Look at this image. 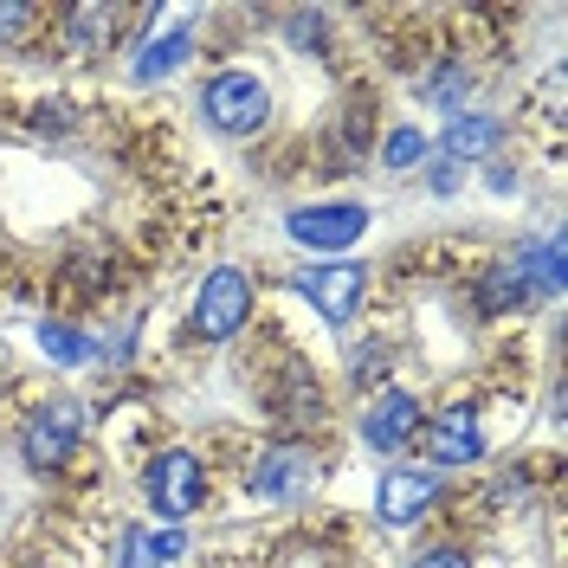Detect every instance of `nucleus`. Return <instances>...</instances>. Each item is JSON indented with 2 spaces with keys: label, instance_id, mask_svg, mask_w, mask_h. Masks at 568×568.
Listing matches in <instances>:
<instances>
[{
  "label": "nucleus",
  "instance_id": "nucleus-6",
  "mask_svg": "<svg viewBox=\"0 0 568 568\" xmlns=\"http://www.w3.org/2000/svg\"><path fill=\"white\" fill-rule=\"evenodd\" d=\"M291 291H297L323 323H349L355 311H362V297H368V272L349 265V258H336V265H304V272L291 278Z\"/></svg>",
  "mask_w": 568,
  "mask_h": 568
},
{
  "label": "nucleus",
  "instance_id": "nucleus-9",
  "mask_svg": "<svg viewBox=\"0 0 568 568\" xmlns=\"http://www.w3.org/2000/svg\"><path fill=\"white\" fill-rule=\"evenodd\" d=\"M414 433H420V400L407 388H382L362 407V439H368V453H400Z\"/></svg>",
  "mask_w": 568,
  "mask_h": 568
},
{
  "label": "nucleus",
  "instance_id": "nucleus-20",
  "mask_svg": "<svg viewBox=\"0 0 568 568\" xmlns=\"http://www.w3.org/2000/svg\"><path fill=\"white\" fill-rule=\"evenodd\" d=\"M142 542H149V556H155V562H162V568L175 562L181 549H187V542H181V530H155V536L142 530Z\"/></svg>",
  "mask_w": 568,
  "mask_h": 568
},
{
  "label": "nucleus",
  "instance_id": "nucleus-15",
  "mask_svg": "<svg viewBox=\"0 0 568 568\" xmlns=\"http://www.w3.org/2000/svg\"><path fill=\"white\" fill-rule=\"evenodd\" d=\"M65 33H71L78 52H98V45H110V33H116V7H71Z\"/></svg>",
  "mask_w": 568,
  "mask_h": 568
},
{
  "label": "nucleus",
  "instance_id": "nucleus-7",
  "mask_svg": "<svg viewBox=\"0 0 568 568\" xmlns=\"http://www.w3.org/2000/svg\"><path fill=\"white\" fill-rule=\"evenodd\" d=\"M433 504H439V478L420 471V465H394V471H382V485H375V517H382L388 530L420 524Z\"/></svg>",
  "mask_w": 568,
  "mask_h": 568
},
{
  "label": "nucleus",
  "instance_id": "nucleus-22",
  "mask_svg": "<svg viewBox=\"0 0 568 568\" xmlns=\"http://www.w3.org/2000/svg\"><path fill=\"white\" fill-rule=\"evenodd\" d=\"M20 27H27V7H0V33L13 39Z\"/></svg>",
  "mask_w": 568,
  "mask_h": 568
},
{
  "label": "nucleus",
  "instance_id": "nucleus-2",
  "mask_svg": "<svg viewBox=\"0 0 568 568\" xmlns=\"http://www.w3.org/2000/svg\"><path fill=\"white\" fill-rule=\"evenodd\" d=\"M142 491H149V510L175 530V524H187V517L201 510L207 471H201V459H194L187 446H169V453H155V459H149V471H142Z\"/></svg>",
  "mask_w": 568,
  "mask_h": 568
},
{
  "label": "nucleus",
  "instance_id": "nucleus-17",
  "mask_svg": "<svg viewBox=\"0 0 568 568\" xmlns=\"http://www.w3.org/2000/svg\"><path fill=\"white\" fill-rule=\"evenodd\" d=\"M426 155H433V142H426L420 130H407V123H400V130H388V149H382V162H388L394 175H400V169H414V162H426Z\"/></svg>",
  "mask_w": 568,
  "mask_h": 568
},
{
  "label": "nucleus",
  "instance_id": "nucleus-19",
  "mask_svg": "<svg viewBox=\"0 0 568 568\" xmlns=\"http://www.w3.org/2000/svg\"><path fill=\"white\" fill-rule=\"evenodd\" d=\"M407 568H471V556H465V549H453V542H439V549H420Z\"/></svg>",
  "mask_w": 568,
  "mask_h": 568
},
{
  "label": "nucleus",
  "instance_id": "nucleus-4",
  "mask_svg": "<svg viewBox=\"0 0 568 568\" xmlns=\"http://www.w3.org/2000/svg\"><path fill=\"white\" fill-rule=\"evenodd\" d=\"M78 439H84V407L78 400H39L33 414H27V426H20V453L39 471L65 465L78 453Z\"/></svg>",
  "mask_w": 568,
  "mask_h": 568
},
{
  "label": "nucleus",
  "instance_id": "nucleus-14",
  "mask_svg": "<svg viewBox=\"0 0 568 568\" xmlns=\"http://www.w3.org/2000/svg\"><path fill=\"white\" fill-rule=\"evenodd\" d=\"M39 349L52 355L59 368H78V362L98 355V336H84L78 323H39Z\"/></svg>",
  "mask_w": 568,
  "mask_h": 568
},
{
  "label": "nucleus",
  "instance_id": "nucleus-11",
  "mask_svg": "<svg viewBox=\"0 0 568 568\" xmlns=\"http://www.w3.org/2000/svg\"><path fill=\"white\" fill-rule=\"evenodd\" d=\"M497 136H504V130H497L491 110H453V116H446V136H439V149H446L453 162H485V155L497 149Z\"/></svg>",
  "mask_w": 568,
  "mask_h": 568
},
{
  "label": "nucleus",
  "instance_id": "nucleus-1",
  "mask_svg": "<svg viewBox=\"0 0 568 568\" xmlns=\"http://www.w3.org/2000/svg\"><path fill=\"white\" fill-rule=\"evenodd\" d=\"M201 116L220 136H258L272 123V84L258 71H213L201 91Z\"/></svg>",
  "mask_w": 568,
  "mask_h": 568
},
{
  "label": "nucleus",
  "instance_id": "nucleus-12",
  "mask_svg": "<svg viewBox=\"0 0 568 568\" xmlns=\"http://www.w3.org/2000/svg\"><path fill=\"white\" fill-rule=\"evenodd\" d=\"M478 297H485V311H491V317H504V311H517L524 297H536L530 278H524V258H504V265H491V272H485V284H478Z\"/></svg>",
  "mask_w": 568,
  "mask_h": 568
},
{
  "label": "nucleus",
  "instance_id": "nucleus-8",
  "mask_svg": "<svg viewBox=\"0 0 568 568\" xmlns=\"http://www.w3.org/2000/svg\"><path fill=\"white\" fill-rule=\"evenodd\" d=\"M426 459L439 465V471L485 459V426H478V407H465V400L439 407V414L426 420Z\"/></svg>",
  "mask_w": 568,
  "mask_h": 568
},
{
  "label": "nucleus",
  "instance_id": "nucleus-13",
  "mask_svg": "<svg viewBox=\"0 0 568 568\" xmlns=\"http://www.w3.org/2000/svg\"><path fill=\"white\" fill-rule=\"evenodd\" d=\"M187 52H194V39H187V33H162V39H149V45H142L130 71H136V84H155V78L181 71V59H187Z\"/></svg>",
  "mask_w": 568,
  "mask_h": 568
},
{
  "label": "nucleus",
  "instance_id": "nucleus-5",
  "mask_svg": "<svg viewBox=\"0 0 568 568\" xmlns=\"http://www.w3.org/2000/svg\"><path fill=\"white\" fill-rule=\"evenodd\" d=\"M368 220H375V213L362 207V201H317V207H291L284 233L304 252H349L355 240L368 233Z\"/></svg>",
  "mask_w": 568,
  "mask_h": 568
},
{
  "label": "nucleus",
  "instance_id": "nucleus-16",
  "mask_svg": "<svg viewBox=\"0 0 568 568\" xmlns=\"http://www.w3.org/2000/svg\"><path fill=\"white\" fill-rule=\"evenodd\" d=\"M517 258H524L530 291H542V297H556V291H562V240H542V246L517 252Z\"/></svg>",
  "mask_w": 568,
  "mask_h": 568
},
{
  "label": "nucleus",
  "instance_id": "nucleus-10",
  "mask_svg": "<svg viewBox=\"0 0 568 568\" xmlns=\"http://www.w3.org/2000/svg\"><path fill=\"white\" fill-rule=\"evenodd\" d=\"M252 491L265 497V504H297V497L311 491V459L304 453H265V459L252 465Z\"/></svg>",
  "mask_w": 568,
  "mask_h": 568
},
{
  "label": "nucleus",
  "instance_id": "nucleus-3",
  "mask_svg": "<svg viewBox=\"0 0 568 568\" xmlns=\"http://www.w3.org/2000/svg\"><path fill=\"white\" fill-rule=\"evenodd\" d=\"M246 323H252V278L240 265H213L207 278H201V291H194V329L207 343H226Z\"/></svg>",
  "mask_w": 568,
  "mask_h": 568
},
{
  "label": "nucleus",
  "instance_id": "nucleus-21",
  "mask_svg": "<svg viewBox=\"0 0 568 568\" xmlns=\"http://www.w3.org/2000/svg\"><path fill=\"white\" fill-rule=\"evenodd\" d=\"M123 568H162L155 556H149V542H142V530L123 536Z\"/></svg>",
  "mask_w": 568,
  "mask_h": 568
},
{
  "label": "nucleus",
  "instance_id": "nucleus-18",
  "mask_svg": "<svg viewBox=\"0 0 568 568\" xmlns=\"http://www.w3.org/2000/svg\"><path fill=\"white\" fill-rule=\"evenodd\" d=\"M465 91H471V78H465L459 65H453V71H433V78H426V104L465 110Z\"/></svg>",
  "mask_w": 568,
  "mask_h": 568
}]
</instances>
